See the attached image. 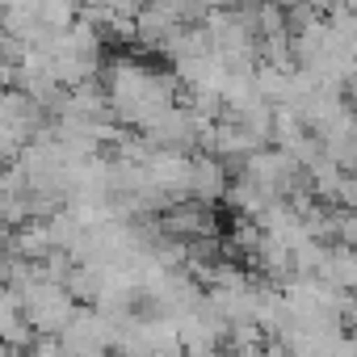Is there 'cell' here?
Returning a JSON list of instances; mask_svg holds the SVG:
<instances>
[{
	"label": "cell",
	"mask_w": 357,
	"mask_h": 357,
	"mask_svg": "<svg viewBox=\"0 0 357 357\" xmlns=\"http://www.w3.org/2000/svg\"><path fill=\"white\" fill-rule=\"evenodd\" d=\"M105 101L114 122H122V130H143L147 122H155L164 109L181 105V80L172 72H155L151 63H139L130 55L114 59L105 68Z\"/></svg>",
	"instance_id": "6da1fadb"
},
{
	"label": "cell",
	"mask_w": 357,
	"mask_h": 357,
	"mask_svg": "<svg viewBox=\"0 0 357 357\" xmlns=\"http://www.w3.org/2000/svg\"><path fill=\"white\" fill-rule=\"evenodd\" d=\"M227 185H231L227 164L219 155H211V151H198L194 164H190V198L215 206L219 198H227Z\"/></svg>",
	"instance_id": "277c9868"
},
{
	"label": "cell",
	"mask_w": 357,
	"mask_h": 357,
	"mask_svg": "<svg viewBox=\"0 0 357 357\" xmlns=\"http://www.w3.org/2000/svg\"><path fill=\"white\" fill-rule=\"evenodd\" d=\"M0 164H9V160H5V155H0Z\"/></svg>",
	"instance_id": "5b68a950"
},
{
	"label": "cell",
	"mask_w": 357,
	"mask_h": 357,
	"mask_svg": "<svg viewBox=\"0 0 357 357\" xmlns=\"http://www.w3.org/2000/svg\"><path fill=\"white\" fill-rule=\"evenodd\" d=\"M22 311H26V324L38 332V336H59L72 315L80 311L76 294L63 286V282H51V278H38L26 294H22Z\"/></svg>",
	"instance_id": "3957f363"
},
{
	"label": "cell",
	"mask_w": 357,
	"mask_h": 357,
	"mask_svg": "<svg viewBox=\"0 0 357 357\" xmlns=\"http://www.w3.org/2000/svg\"><path fill=\"white\" fill-rule=\"evenodd\" d=\"M51 126H55V118L26 89H0V155L5 160H17Z\"/></svg>",
	"instance_id": "7a4b0ae2"
}]
</instances>
